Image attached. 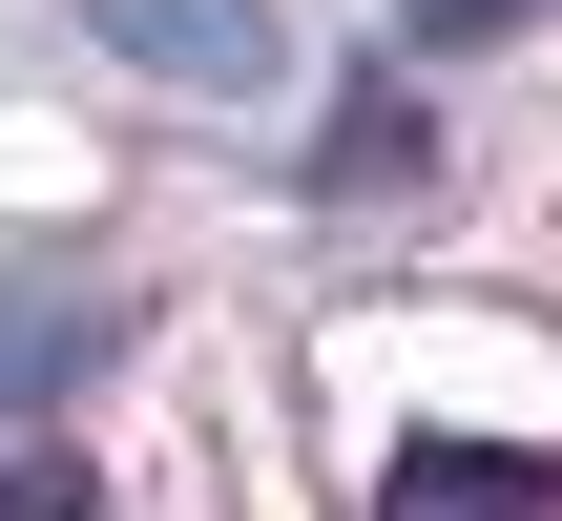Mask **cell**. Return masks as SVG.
Instances as JSON below:
<instances>
[{"label": "cell", "instance_id": "cell-1", "mask_svg": "<svg viewBox=\"0 0 562 521\" xmlns=\"http://www.w3.org/2000/svg\"><path fill=\"white\" fill-rule=\"evenodd\" d=\"M355 521H562V480L521 439H396V459L355 480Z\"/></svg>", "mask_w": 562, "mask_h": 521}, {"label": "cell", "instance_id": "cell-2", "mask_svg": "<svg viewBox=\"0 0 562 521\" xmlns=\"http://www.w3.org/2000/svg\"><path fill=\"white\" fill-rule=\"evenodd\" d=\"M83 42H125L146 84H209V104L271 84V0H83Z\"/></svg>", "mask_w": 562, "mask_h": 521}, {"label": "cell", "instance_id": "cell-3", "mask_svg": "<svg viewBox=\"0 0 562 521\" xmlns=\"http://www.w3.org/2000/svg\"><path fill=\"white\" fill-rule=\"evenodd\" d=\"M417 167H438V104H417V84H355V104H334V146H313V188H334V209H396Z\"/></svg>", "mask_w": 562, "mask_h": 521}, {"label": "cell", "instance_id": "cell-4", "mask_svg": "<svg viewBox=\"0 0 562 521\" xmlns=\"http://www.w3.org/2000/svg\"><path fill=\"white\" fill-rule=\"evenodd\" d=\"M83 355H104V313H42V292H21V313H0V418H42Z\"/></svg>", "mask_w": 562, "mask_h": 521}, {"label": "cell", "instance_id": "cell-5", "mask_svg": "<svg viewBox=\"0 0 562 521\" xmlns=\"http://www.w3.org/2000/svg\"><path fill=\"white\" fill-rule=\"evenodd\" d=\"M521 21H542V0H396V42H438V63H459V42H521Z\"/></svg>", "mask_w": 562, "mask_h": 521}, {"label": "cell", "instance_id": "cell-6", "mask_svg": "<svg viewBox=\"0 0 562 521\" xmlns=\"http://www.w3.org/2000/svg\"><path fill=\"white\" fill-rule=\"evenodd\" d=\"M0 521H83V459H21L0 439Z\"/></svg>", "mask_w": 562, "mask_h": 521}]
</instances>
